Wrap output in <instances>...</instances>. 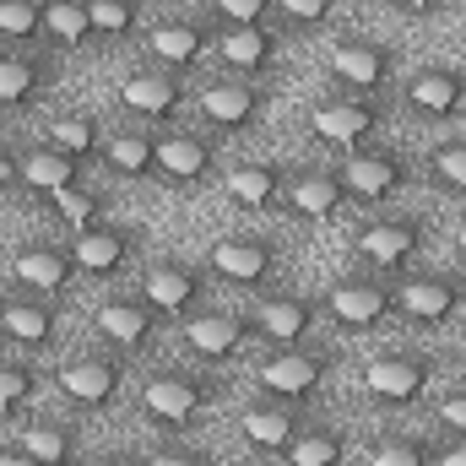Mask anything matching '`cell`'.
Segmentation results:
<instances>
[{"mask_svg":"<svg viewBox=\"0 0 466 466\" xmlns=\"http://www.w3.org/2000/svg\"><path fill=\"white\" fill-rule=\"evenodd\" d=\"M136 407H141L163 434H190V429L207 418V407H212V385H207L201 374H190V369H157V374L141 380Z\"/></svg>","mask_w":466,"mask_h":466,"instance_id":"obj_1","label":"cell"},{"mask_svg":"<svg viewBox=\"0 0 466 466\" xmlns=\"http://www.w3.org/2000/svg\"><path fill=\"white\" fill-rule=\"evenodd\" d=\"M331 369H337V352L331 348H309V342H299V348H271L260 363H255V385H260V396L266 401H309L326 380H331Z\"/></svg>","mask_w":466,"mask_h":466,"instance_id":"obj_2","label":"cell"},{"mask_svg":"<svg viewBox=\"0 0 466 466\" xmlns=\"http://www.w3.org/2000/svg\"><path fill=\"white\" fill-rule=\"evenodd\" d=\"M125 363L130 358H119L115 348H82L66 363H55V390L87 412H109L125 396Z\"/></svg>","mask_w":466,"mask_h":466,"instance_id":"obj_3","label":"cell"},{"mask_svg":"<svg viewBox=\"0 0 466 466\" xmlns=\"http://www.w3.org/2000/svg\"><path fill=\"white\" fill-rule=\"evenodd\" d=\"M320 309L342 326V331H380L396 320V282L380 277V271H358L326 288Z\"/></svg>","mask_w":466,"mask_h":466,"instance_id":"obj_4","label":"cell"},{"mask_svg":"<svg viewBox=\"0 0 466 466\" xmlns=\"http://www.w3.org/2000/svg\"><path fill=\"white\" fill-rule=\"evenodd\" d=\"M212 38H218V27H212L207 16H163V22H152V27L141 33L147 60H152L157 71L185 76V82L212 60Z\"/></svg>","mask_w":466,"mask_h":466,"instance_id":"obj_5","label":"cell"},{"mask_svg":"<svg viewBox=\"0 0 466 466\" xmlns=\"http://www.w3.org/2000/svg\"><path fill=\"white\" fill-rule=\"evenodd\" d=\"M466 309V277L461 271H407L396 277V315L434 331Z\"/></svg>","mask_w":466,"mask_h":466,"instance_id":"obj_6","label":"cell"},{"mask_svg":"<svg viewBox=\"0 0 466 466\" xmlns=\"http://www.w3.org/2000/svg\"><path fill=\"white\" fill-rule=\"evenodd\" d=\"M423 244H429V223H423V218H407V212H396V218H374V223H363L358 238H352L358 260H363L369 271H380V277L407 271V266L423 255Z\"/></svg>","mask_w":466,"mask_h":466,"instance_id":"obj_7","label":"cell"},{"mask_svg":"<svg viewBox=\"0 0 466 466\" xmlns=\"http://www.w3.org/2000/svg\"><path fill=\"white\" fill-rule=\"evenodd\" d=\"M337 174H342L348 201H358V207H385L412 179V168H407V157L396 147H352L337 163Z\"/></svg>","mask_w":466,"mask_h":466,"instance_id":"obj_8","label":"cell"},{"mask_svg":"<svg viewBox=\"0 0 466 466\" xmlns=\"http://www.w3.org/2000/svg\"><path fill=\"white\" fill-rule=\"evenodd\" d=\"M218 136L212 130H185V125H168L157 130V179L179 185V190H201L207 179H218Z\"/></svg>","mask_w":466,"mask_h":466,"instance_id":"obj_9","label":"cell"},{"mask_svg":"<svg viewBox=\"0 0 466 466\" xmlns=\"http://www.w3.org/2000/svg\"><path fill=\"white\" fill-rule=\"evenodd\" d=\"M136 293L163 315V320H179L190 309H201V293H207V266L196 260H179V255H163V260H147L141 266V282Z\"/></svg>","mask_w":466,"mask_h":466,"instance_id":"obj_10","label":"cell"},{"mask_svg":"<svg viewBox=\"0 0 466 466\" xmlns=\"http://www.w3.org/2000/svg\"><path fill=\"white\" fill-rule=\"evenodd\" d=\"M196 115L212 136H244L255 130L260 115H266V93L260 82H244V76H218L196 93Z\"/></svg>","mask_w":466,"mask_h":466,"instance_id":"obj_11","label":"cell"},{"mask_svg":"<svg viewBox=\"0 0 466 466\" xmlns=\"http://www.w3.org/2000/svg\"><path fill=\"white\" fill-rule=\"evenodd\" d=\"M282 266V244L266 233H223L207 249V271L223 277L228 288H260L266 277H277Z\"/></svg>","mask_w":466,"mask_h":466,"instance_id":"obj_12","label":"cell"},{"mask_svg":"<svg viewBox=\"0 0 466 466\" xmlns=\"http://www.w3.org/2000/svg\"><path fill=\"white\" fill-rule=\"evenodd\" d=\"M429 385H434V358H429V352L390 348V352H374V358L363 363V390H369L374 401L412 407Z\"/></svg>","mask_w":466,"mask_h":466,"instance_id":"obj_13","label":"cell"},{"mask_svg":"<svg viewBox=\"0 0 466 466\" xmlns=\"http://www.w3.org/2000/svg\"><path fill=\"white\" fill-rule=\"evenodd\" d=\"M326 60H331V82L358 98H380L396 76V55L380 38H337Z\"/></svg>","mask_w":466,"mask_h":466,"instance_id":"obj_14","label":"cell"},{"mask_svg":"<svg viewBox=\"0 0 466 466\" xmlns=\"http://www.w3.org/2000/svg\"><path fill=\"white\" fill-rule=\"evenodd\" d=\"M380 125H385V109L374 104V98H358V93H331V98H320L315 109H309V130L326 141V147H369L374 136H380Z\"/></svg>","mask_w":466,"mask_h":466,"instance_id":"obj_15","label":"cell"},{"mask_svg":"<svg viewBox=\"0 0 466 466\" xmlns=\"http://www.w3.org/2000/svg\"><path fill=\"white\" fill-rule=\"evenodd\" d=\"M185 76H174V71H157V66H141V71H130L125 82H119V104H125V115L141 119L147 130H168L179 109H185Z\"/></svg>","mask_w":466,"mask_h":466,"instance_id":"obj_16","label":"cell"},{"mask_svg":"<svg viewBox=\"0 0 466 466\" xmlns=\"http://www.w3.org/2000/svg\"><path fill=\"white\" fill-rule=\"evenodd\" d=\"M277 55H282V33H277L271 22L218 27V38H212V60H218L228 76H244V82L277 71Z\"/></svg>","mask_w":466,"mask_h":466,"instance_id":"obj_17","label":"cell"},{"mask_svg":"<svg viewBox=\"0 0 466 466\" xmlns=\"http://www.w3.org/2000/svg\"><path fill=\"white\" fill-rule=\"evenodd\" d=\"M401 104L423 125H451L466 115V71L456 66H418L401 87Z\"/></svg>","mask_w":466,"mask_h":466,"instance_id":"obj_18","label":"cell"},{"mask_svg":"<svg viewBox=\"0 0 466 466\" xmlns=\"http://www.w3.org/2000/svg\"><path fill=\"white\" fill-rule=\"evenodd\" d=\"M157 326H163V315L141 293H115V299L98 304V337L119 358H136V352L157 348Z\"/></svg>","mask_w":466,"mask_h":466,"instance_id":"obj_19","label":"cell"},{"mask_svg":"<svg viewBox=\"0 0 466 466\" xmlns=\"http://www.w3.org/2000/svg\"><path fill=\"white\" fill-rule=\"evenodd\" d=\"M76 277H82V271H76V260H71L66 244H27V249L11 255V282H16L22 293H33V299L60 304Z\"/></svg>","mask_w":466,"mask_h":466,"instance_id":"obj_20","label":"cell"},{"mask_svg":"<svg viewBox=\"0 0 466 466\" xmlns=\"http://www.w3.org/2000/svg\"><path fill=\"white\" fill-rule=\"evenodd\" d=\"M282 212H293V218H304V223H337V218L348 212L342 174H337V168H299V174H288Z\"/></svg>","mask_w":466,"mask_h":466,"instance_id":"obj_21","label":"cell"},{"mask_svg":"<svg viewBox=\"0 0 466 466\" xmlns=\"http://www.w3.org/2000/svg\"><path fill=\"white\" fill-rule=\"evenodd\" d=\"M249 315H233V309H218V304H201V309H190V320H185V348L190 358H207V363H218V358H233V352L249 342Z\"/></svg>","mask_w":466,"mask_h":466,"instance_id":"obj_22","label":"cell"},{"mask_svg":"<svg viewBox=\"0 0 466 466\" xmlns=\"http://www.w3.org/2000/svg\"><path fill=\"white\" fill-rule=\"evenodd\" d=\"M66 249H71V260H76L82 277H119L136 260V238H130V228H119V223H93V228L71 233Z\"/></svg>","mask_w":466,"mask_h":466,"instance_id":"obj_23","label":"cell"},{"mask_svg":"<svg viewBox=\"0 0 466 466\" xmlns=\"http://www.w3.org/2000/svg\"><path fill=\"white\" fill-rule=\"evenodd\" d=\"M315 320H320V304H315V299H304V293L260 299V304H255V315H249V326H255L271 348H299V342H309Z\"/></svg>","mask_w":466,"mask_h":466,"instance_id":"obj_24","label":"cell"},{"mask_svg":"<svg viewBox=\"0 0 466 466\" xmlns=\"http://www.w3.org/2000/svg\"><path fill=\"white\" fill-rule=\"evenodd\" d=\"M223 190H228V201L238 212H249V218H266V212H282V196H288V168H277V163H233L228 174H223Z\"/></svg>","mask_w":466,"mask_h":466,"instance_id":"obj_25","label":"cell"},{"mask_svg":"<svg viewBox=\"0 0 466 466\" xmlns=\"http://www.w3.org/2000/svg\"><path fill=\"white\" fill-rule=\"evenodd\" d=\"M55 82V66L33 49H0V109L5 115H22L33 109Z\"/></svg>","mask_w":466,"mask_h":466,"instance_id":"obj_26","label":"cell"},{"mask_svg":"<svg viewBox=\"0 0 466 466\" xmlns=\"http://www.w3.org/2000/svg\"><path fill=\"white\" fill-rule=\"evenodd\" d=\"M16 185L33 190L38 201H49V196H60V190H76V185H82V163L66 157L60 147L38 141V147H22V152H16Z\"/></svg>","mask_w":466,"mask_h":466,"instance_id":"obj_27","label":"cell"},{"mask_svg":"<svg viewBox=\"0 0 466 466\" xmlns=\"http://www.w3.org/2000/svg\"><path fill=\"white\" fill-rule=\"evenodd\" d=\"M55 331H60V315H55V304H49V299H33V293L5 299L0 337H5L16 352H44L49 342H55Z\"/></svg>","mask_w":466,"mask_h":466,"instance_id":"obj_28","label":"cell"},{"mask_svg":"<svg viewBox=\"0 0 466 466\" xmlns=\"http://www.w3.org/2000/svg\"><path fill=\"white\" fill-rule=\"evenodd\" d=\"M299 429H304V418H299L293 401H260V407H244V412H238V434H244L255 451H271V456H282Z\"/></svg>","mask_w":466,"mask_h":466,"instance_id":"obj_29","label":"cell"},{"mask_svg":"<svg viewBox=\"0 0 466 466\" xmlns=\"http://www.w3.org/2000/svg\"><path fill=\"white\" fill-rule=\"evenodd\" d=\"M104 168L115 179H157V130L130 125V130L104 136Z\"/></svg>","mask_w":466,"mask_h":466,"instance_id":"obj_30","label":"cell"},{"mask_svg":"<svg viewBox=\"0 0 466 466\" xmlns=\"http://www.w3.org/2000/svg\"><path fill=\"white\" fill-rule=\"evenodd\" d=\"M11 445L27 451L33 461H44V466H76L82 461V434H76L71 423H60V418H33V423H22Z\"/></svg>","mask_w":466,"mask_h":466,"instance_id":"obj_31","label":"cell"},{"mask_svg":"<svg viewBox=\"0 0 466 466\" xmlns=\"http://www.w3.org/2000/svg\"><path fill=\"white\" fill-rule=\"evenodd\" d=\"M49 147H60L66 157L87 163V157H104V119L87 115V109H66V115L49 119Z\"/></svg>","mask_w":466,"mask_h":466,"instance_id":"obj_32","label":"cell"},{"mask_svg":"<svg viewBox=\"0 0 466 466\" xmlns=\"http://www.w3.org/2000/svg\"><path fill=\"white\" fill-rule=\"evenodd\" d=\"M44 44L60 55H76L93 44V22H87V0H44Z\"/></svg>","mask_w":466,"mask_h":466,"instance_id":"obj_33","label":"cell"},{"mask_svg":"<svg viewBox=\"0 0 466 466\" xmlns=\"http://www.w3.org/2000/svg\"><path fill=\"white\" fill-rule=\"evenodd\" d=\"M87 22H93V44H130L147 33L141 0H87Z\"/></svg>","mask_w":466,"mask_h":466,"instance_id":"obj_34","label":"cell"},{"mask_svg":"<svg viewBox=\"0 0 466 466\" xmlns=\"http://www.w3.org/2000/svg\"><path fill=\"white\" fill-rule=\"evenodd\" d=\"M288 466H342L348 461V434L342 429H320V423H304L293 434V445L282 451Z\"/></svg>","mask_w":466,"mask_h":466,"instance_id":"obj_35","label":"cell"},{"mask_svg":"<svg viewBox=\"0 0 466 466\" xmlns=\"http://www.w3.org/2000/svg\"><path fill=\"white\" fill-rule=\"evenodd\" d=\"M434 456H440V451H434V440L396 429V434H380V440H369L363 466H434Z\"/></svg>","mask_w":466,"mask_h":466,"instance_id":"obj_36","label":"cell"},{"mask_svg":"<svg viewBox=\"0 0 466 466\" xmlns=\"http://www.w3.org/2000/svg\"><path fill=\"white\" fill-rule=\"evenodd\" d=\"M38 396V369L27 358H0V423L22 418Z\"/></svg>","mask_w":466,"mask_h":466,"instance_id":"obj_37","label":"cell"},{"mask_svg":"<svg viewBox=\"0 0 466 466\" xmlns=\"http://www.w3.org/2000/svg\"><path fill=\"white\" fill-rule=\"evenodd\" d=\"M44 38V0H0V44L27 49Z\"/></svg>","mask_w":466,"mask_h":466,"instance_id":"obj_38","label":"cell"},{"mask_svg":"<svg viewBox=\"0 0 466 466\" xmlns=\"http://www.w3.org/2000/svg\"><path fill=\"white\" fill-rule=\"evenodd\" d=\"M44 207L55 212V223H60L66 233H82V228H93V223H104V196H98V190H87V185L60 190V196H49Z\"/></svg>","mask_w":466,"mask_h":466,"instance_id":"obj_39","label":"cell"},{"mask_svg":"<svg viewBox=\"0 0 466 466\" xmlns=\"http://www.w3.org/2000/svg\"><path fill=\"white\" fill-rule=\"evenodd\" d=\"M429 174L445 196H466V136H451L429 152Z\"/></svg>","mask_w":466,"mask_h":466,"instance_id":"obj_40","label":"cell"},{"mask_svg":"<svg viewBox=\"0 0 466 466\" xmlns=\"http://www.w3.org/2000/svg\"><path fill=\"white\" fill-rule=\"evenodd\" d=\"M277 0H207V22L212 27H249V22H271Z\"/></svg>","mask_w":466,"mask_h":466,"instance_id":"obj_41","label":"cell"},{"mask_svg":"<svg viewBox=\"0 0 466 466\" xmlns=\"http://www.w3.org/2000/svg\"><path fill=\"white\" fill-rule=\"evenodd\" d=\"M331 5H337V0H277V16H282L288 27L309 33V27H326V22H331Z\"/></svg>","mask_w":466,"mask_h":466,"instance_id":"obj_42","label":"cell"},{"mask_svg":"<svg viewBox=\"0 0 466 466\" xmlns=\"http://www.w3.org/2000/svg\"><path fill=\"white\" fill-rule=\"evenodd\" d=\"M440 429H445L451 440H466V385L440 396Z\"/></svg>","mask_w":466,"mask_h":466,"instance_id":"obj_43","label":"cell"},{"mask_svg":"<svg viewBox=\"0 0 466 466\" xmlns=\"http://www.w3.org/2000/svg\"><path fill=\"white\" fill-rule=\"evenodd\" d=\"M147 466H212V456L196 445H157V451H147Z\"/></svg>","mask_w":466,"mask_h":466,"instance_id":"obj_44","label":"cell"},{"mask_svg":"<svg viewBox=\"0 0 466 466\" xmlns=\"http://www.w3.org/2000/svg\"><path fill=\"white\" fill-rule=\"evenodd\" d=\"M390 5H396V11H407V16H418V22H423V16H434V11H440V5H445V0H390Z\"/></svg>","mask_w":466,"mask_h":466,"instance_id":"obj_45","label":"cell"},{"mask_svg":"<svg viewBox=\"0 0 466 466\" xmlns=\"http://www.w3.org/2000/svg\"><path fill=\"white\" fill-rule=\"evenodd\" d=\"M434 466H466V440H451V445L434 456Z\"/></svg>","mask_w":466,"mask_h":466,"instance_id":"obj_46","label":"cell"},{"mask_svg":"<svg viewBox=\"0 0 466 466\" xmlns=\"http://www.w3.org/2000/svg\"><path fill=\"white\" fill-rule=\"evenodd\" d=\"M0 466H44V461H33V456L16 451V445H0Z\"/></svg>","mask_w":466,"mask_h":466,"instance_id":"obj_47","label":"cell"},{"mask_svg":"<svg viewBox=\"0 0 466 466\" xmlns=\"http://www.w3.org/2000/svg\"><path fill=\"white\" fill-rule=\"evenodd\" d=\"M11 179H16V152H5V147H0V190H5Z\"/></svg>","mask_w":466,"mask_h":466,"instance_id":"obj_48","label":"cell"},{"mask_svg":"<svg viewBox=\"0 0 466 466\" xmlns=\"http://www.w3.org/2000/svg\"><path fill=\"white\" fill-rule=\"evenodd\" d=\"M98 466H147V456H130V451H115V456H104Z\"/></svg>","mask_w":466,"mask_h":466,"instance_id":"obj_49","label":"cell"},{"mask_svg":"<svg viewBox=\"0 0 466 466\" xmlns=\"http://www.w3.org/2000/svg\"><path fill=\"white\" fill-rule=\"evenodd\" d=\"M456 260H461V271H466V218L456 223Z\"/></svg>","mask_w":466,"mask_h":466,"instance_id":"obj_50","label":"cell"},{"mask_svg":"<svg viewBox=\"0 0 466 466\" xmlns=\"http://www.w3.org/2000/svg\"><path fill=\"white\" fill-rule=\"evenodd\" d=\"M461 49H466V22H461Z\"/></svg>","mask_w":466,"mask_h":466,"instance_id":"obj_51","label":"cell"},{"mask_svg":"<svg viewBox=\"0 0 466 466\" xmlns=\"http://www.w3.org/2000/svg\"><path fill=\"white\" fill-rule=\"evenodd\" d=\"M0 315H5V299H0Z\"/></svg>","mask_w":466,"mask_h":466,"instance_id":"obj_52","label":"cell"}]
</instances>
